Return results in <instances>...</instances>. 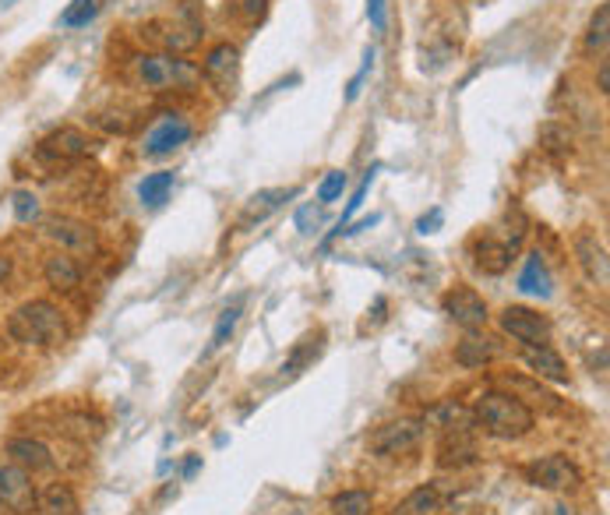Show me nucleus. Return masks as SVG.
Returning <instances> with one entry per match:
<instances>
[{
    "mask_svg": "<svg viewBox=\"0 0 610 515\" xmlns=\"http://www.w3.org/2000/svg\"><path fill=\"white\" fill-rule=\"evenodd\" d=\"M610 67H607V60H604V64H600V92H604V96H607L610 89Z\"/></svg>",
    "mask_w": 610,
    "mask_h": 515,
    "instance_id": "c03bdc74",
    "label": "nucleus"
},
{
    "mask_svg": "<svg viewBox=\"0 0 610 515\" xmlns=\"http://www.w3.org/2000/svg\"><path fill=\"white\" fill-rule=\"evenodd\" d=\"M473 424H477L487 438L519 442V438H526V434L537 427V413L522 399L491 389V392H484V396L477 399V406H473Z\"/></svg>",
    "mask_w": 610,
    "mask_h": 515,
    "instance_id": "f257e3e1",
    "label": "nucleus"
},
{
    "mask_svg": "<svg viewBox=\"0 0 610 515\" xmlns=\"http://www.w3.org/2000/svg\"><path fill=\"white\" fill-rule=\"evenodd\" d=\"M169 191H173V173L169 170L145 173V180L138 184V198H142V205H145V209H159V205H167Z\"/></svg>",
    "mask_w": 610,
    "mask_h": 515,
    "instance_id": "393cba45",
    "label": "nucleus"
},
{
    "mask_svg": "<svg viewBox=\"0 0 610 515\" xmlns=\"http://www.w3.org/2000/svg\"><path fill=\"white\" fill-rule=\"evenodd\" d=\"M438 512V491L434 487H417L402 505H395L391 515H431Z\"/></svg>",
    "mask_w": 610,
    "mask_h": 515,
    "instance_id": "c85d7f7f",
    "label": "nucleus"
},
{
    "mask_svg": "<svg viewBox=\"0 0 610 515\" xmlns=\"http://www.w3.org/2000/svg\"><path fill=\"white\" fill-rule=\"evenodd\" d=\"M385 311H389V300H385V296H374V307L367 311V314H374V318H367V322H371V329L385 322Z\"/></svg>",
    "mask_w": 610,
    "mask_h": 515,
    "instance_id": "a19ab883",
    "label": "nucleus"
},
{
    "mask_svg": "<svg viewBox=\"0 0 610 515\" xmlns=\"http://www.w3.org/2000/svg\"><path fill=\"white\" fill-rule=\"evenodd\" d=\"M501 385H508L515 399H522V396H529V399H533V402H540V406H544L547 413H561V409H564V402L557 399V396H551L547 389H540L537 382H529V378H501Z\"/></svg>",
    "mask_w": 610,
    "mask_h": 515,
    "instance_id": "a878e982",
    "label": "nucleus"
},
{
    "mask_svg": "<svg viewBox=\"0 0 610 515\" xmlns=\"http://www.w3.org/2000/svg\"><path fill=\"white\" fill-rule=\"evenodd\" d=\"M11 209H14V219L18 223H32L39 216V198L32 191H14L11 194Z\"/></svg>",
    "mask_w": 610,
    "mask_h": 515,
    "instance_id": "72a5a7b5",
    "label": "nucleus"
},
{
    "mask_svg": "<svg viewBox=\"0 0 610 515\" xmlns=\"http://www.w3.org/2000/svg\"><path fill=\"white\" fill-rule=\"evenodd\" d=\"M43 276H47V283L60 293H71L74 287H82V265H78V258L74 254H67V251H54L47 262H43Z\"/></svg>",
    "mask_w": 610,
    "mask_h": 515,
    "instance_id": "aec40b11",
    "label": "nucleus"
},
{
    "mask_svg": "<svg viewBox=\"0 0 610 515\" xmlns=\"http://www.w3.org/2000/svg\"><path fill=\"white\" fill-rule=\"evenodd\" d=\"M438 227H442V209H431V216H424L420 223H417V233H438Z\"/></svg>",
    "mask_w": 610,
    "mask_h": 515,
    "instance_id": "ea45409f",
    "label": "nucleus"
},
{
    "mask_svg": "<svg viewBox=\"0 0 610 515\" xmlns=\"http://www.w3.org/2000/svg\"><path fill=\"white\" fill-rule=\"evenodd\" d=\"M607 29H610V7L600 4L593 21H589V32H586V50L589 54H604L607 50Z\"/></svg>",
    "mask_w": 610,
    "mask_h": 515,
    "instance_id": "7c9ffc66",
    "label": "nucleus"
},
{
    "mask_svg": "<svg viewBox=\"0 0 610 515\" xmlns=\"http://www.w3.org/2000/svg\"><path fill=\"white\" fill-rule=\"evenodd\" d=\"M571 251H575V258H579V265H582L586 279H589L593 287L607 289L610 262H607V247H604V240H600L593 229H579V233H575V240H571Z\"/></svg>",
    "mask_w": 610,
    "mask_h": 515,
    "instance_id": "1a4fd4ad",
    "label": "nucleus"
},
{
    "mask_svg": "<svg viewBox=\"0 0 610 515\" xmlns=\"http://www.w3.org/2000/svg\"><path fill=\"white\" fill-rule=\"evenodd\" d=\"M7 336L21 346H39V349H56L67 343L71 329L60 314V307L50 300H29L7 318Z\"/></svg>",
    "mask_w": 610,
    "mask_h": 515,
    "instance_id": "f03ea898",
    "label": "nucleus"
},
{
    "mask_svg": "<svg viewBox=\"0 0 610 515\" xmlns=\"http://www.w3.org/2000/svg\"><path fill=\"white\" fill-rule=\"evenodd\" d=\"M149 32L167 47L173 50V57L176 54H187V50H194L198 47V39H202V25L191 18V11L184 7L173 21H156V25H149Z\"/></svg>",
    "mask_w": 610,
    "mask_h": 515,
    "instance_id": "ddd939ff",
    "label": "nucleus"
},
{
    "mask_svg": "<svg viewBox=\"0 0 610 515\" xmlns=\"http://www.w3.org/2000/svg\"><path fill=\"white\" fill-rule=\"evenodd\" d=\"M342 187H346V173L342 170H329L325 180L318 184V205H332L342 198Z\"/></svg>",
    "mask_w": 610,
    "mask_h": 515,
    "instance_id": "f704fd0d",
    "label": "nucleus"
},
{
    "mask_svg": "<svg viewBox=\"0 0 610 515\" xmlns=\"http://www.w3.org/2000/svg\"><path fill=\"white\" fill-rule=\"evenodd\" d=\"M540 142H544V149H547V152L561 156V152H568V149H571V131L551 120V124H544V127H540Z\"/></svg>",
    "mask_w": 610,
    "mask_h": 515,
    "instance_id": "473e14b6",
    "label": "nucleus"
},
{
    "mask_svg": "<svg viewBox=\"0 0 610 515\" xmlns=\"http://www.w3.org/2000/svg\"><path fill=\"white\" fill-rule=\"evenodd\" d=\"M374 173H378V167H371L367 176L360 180V187H357V191H353V198L346 202V209H342V216H339V223H335V233L329 236V240H335V236L342 233V227H349V219L360 212V205H364V198H367V191H371V184H374Z\"/></svg>",
    "mask_w": 610,
    "mask_h": 515,
    "instance_id": "2f4dec72",
    "label": "nucleus"
},
{
    "mask_svg": "<svg viewBox=\"0 0 610 515\" xmlns=\"http://www.w3.org/2000/svg\"><path fill=\"white\" fill-rule=\"evenodd\" d=\"M240 314H244V300H233L229 307H222L219 322H216V329H212V343H209V353H216L222 346L229 343V336L236 332V322H240Z\"/></svg>",
    "mask_w": 610,
    "mask_h": 515,
    "instance_id": "cd10ccee",
    "label": "nucleus"
},
{
    "mask_svg": "<svg viewBox=\"0 0 610 515\" xmlns=\"http://www.w3.org/2000/svg\"><path fill=\"white\" fill-rule=\"evenodd\" d=\"M202 74H205V82H209L219 96H233L236 85H240V50H236L233 43H216V47L205 54Z\"/></svg>",
    "mask_w": 610,
    "mask_h": 515,
    "instance_id": "6e6552de",
    "label": "nucleus"
},
{
    "mask_svg": "<svg viewBox=\"0 0 610 515\" xmlns=\"http://www.w3.org/2000/svg\"><path fill=\"white\" fill-rule=\"evenodd\" d=\"M32 505H36V491H32L29 473L18 469L14 462H11V466H0V509L29 512Z\"/></svg>",
    "mask_w": 610,
    "mask_h": 515,
    "instance_id": "2eb2a0df",
    "label": "nucleus"
},
{
    "mask_svg": "<svg viewBox=\"0 0 610 515\" xmlns=\"http://www.w3.org/2000/svg\"><path fill=\"white\" fill-rule=\"evenodd\" d=\"M501 346L494 339H487V336H466L459 349H455V360L462 364V367H484L487 360H494L498 356Z\"/></svg>",
    "mask_w": 610,
    "mask_h": 515,
    "instance_id": "b1692460",
    "label": "nucleus"
},
{
    "mask_svg": "<svg viewBox=\"0 0 610 515\" xmlns=\"http://www.w3.org/2000/svg\"><path fill=\"white\" fill-rule=\"evenodd\" d=\"M198 466H202V456H191L184 462V480H191L194 473H198Z\"/></svg>",
    "mask_w": 610,
    "mask_h": 515,
    "instance_id": "37998d69",
    "label": "nucleus"
},
{
    "mask_svg": "<svg viewBox=\"0 0 610 515\" xmlns=\"http://www.w3.org/2000/svg\"><path fill=\"white\" fill-rule=\"evenodd\" d=\"M526 480L540 491H575L582 484V473L568 456H544L526 466Z\"/></svg>",
    "mask_w": 610,
    "mask_h": 515,
    "instance_id": "0eeeda50",
    "label": "nucleus"
},
{
    "mask_svg": "<svg viewBox=\"0 0 610 515\" xmlns=\"http://www.w3.org/2000/svg\"><path fill=\"white\" fill-rule=\"evenodd\" d=\"M293 223H296L300 233H318V227L325 223V205H300Z\"/></svg>",
    "mask_w": 610,
    "mask_h": 515,
    "instance_id": "c9c22d12",
    "label": "nucleus"
},
{
    "mask_svg": "<svg viewBox=\"0 0 610 515\" xmlns=\"http://www.w3.org/2000/svg\"><path fill=\"white\" fill-rule=\"evenodd\" d=\"M36 515H82V502L71 484H50L36 498Z\"/></svg>",
    "mask_w": 610,
    "mask_h": 515,
    "instance_id": "4be33fe9",
    "label": "nucleus"
},
{
    "mask_svg": "<svg viewBox=\"0 0 610 515\" xmlns=\"http://www.w3.org/2000/svg\"><path fill=\"white\" fill-rule=\"evenodd\" d=\"M515 247L519 244H511V240H498V236H480L477 244H473V262H477V269L480 272H487V276H501L508 265H511V254H515Z\"/></svg>",
    "mask_w": 610,
    "mask_h": 515,
    "instance_id": "a211bd4d",
    "label": "nucleus"
},
{
    "mask_svg": "<svg viewBox=\"0 0 610 515\" xmlns=\"http://www.w3.org/2000/svg\"><path fill=\"white\" fill-rule=\"evenodd\" d=\"M96 14H99V0H71V4L60 11V25H64V29H82V25H89Z\"/></svg>",
    "mask_w": 610,
    "mask_h": 515,
    "instance_id": "c756f323",
    "label": "nucleus"
},
{
    "mask_svg": "<svg viewBox=\"0 0 610 515\" xmlns=\"http://www.w3.org/2000/svg\"><path fill=\"white\" fill-rule=\"evenodd\" d=\"M442 311L455 325H462L466 332H473V329H480V325L487 322V300L469 287L448 289L442 296Z\"/></svg>",
    "mask_w": 610,
    "mask_h": 515,
    "instance_id": "9b49d317",
    "label": "nucleus"
},
{
    "mask_svg": "<svg viewBox=\"0 0 610 515\" xmlns=\"http://www.w3.org/2000/svg\"><path fill=\"white\" fill-rule=\"evenodd\" d=\"M191 134H194V127H191V120H184V116L176 114H167L149 134H145V145H142V152L149 156V159H163L169 152H176L180 145H187L191 142Z\"/></svg>",
    "mask_w": 610,
    "mask_h": 515,
    "instance_id": "9d476101",
    "label": "nucleus"
},
{
    "mask_svg": "<svg viewBox=\"0 0 610 515\" xmlns=\"http://www.w3.org/2000/svg\"><path fill=\"white\" fill-rule=\"evenodd\" d=\"M4 452H7V459H11L18 469H25V473H47V469H54V462H56L54 452H50L39 438H29V434L7 438Z\"/></svg>",
    "mask_w": 610,
    "mask_h": 515,
    "instance_id": "dca6fc26",
    "label": "nucleus"
},
{
    "mask_svg": "<svg viewBox=\"0 0 610 515\" xmlns=\"http://www.w3.org/2000/svg\"><path fill=\"white\" fill-rule=\"evenodd\" d=\"M43 233L60 244V251H67V254H96L99 251V236H96V229L89 227L85 219H74V216H50L47 223H43Z\"/></svg>",
    "mask_w": 610,
    "mask_h": 515,
    "instance_id": "39448f33",
    "label": "nucleus"
},
{
    "mask_svg": "<svg viewBox=\"0 0 610 515\" xmlns=\"http://www.w3.org/2000/svg\"><path fill=\"white\" fill-rule=\"evenodd\" d=\"M519 293H526V296H540V300H547L551 293H554V279H551V269H547V262H544V254L540 251H533L529 258H526V265H522V272H519Z\"/></svg>",
    "mask_w": 610,
    "mask_h": 515,
    "instance_id": "6ab92c4d",
    "label": "nucleus"
},
{
    "mask_svg": "<svg viewBox=\"0 0 610 515\" xmlns=\"http://www.w3.org/2000/svg\"><path fill=\"white\" fill-rule=\"evenodd\" d=\"M138 78L152 92H167V89H191L198 82V71L184 57H173V54H142L138 57Z\"/></svg>",
    "mask_w": 610,
    "mask_h": 515,
    "instance_id": "7ed1b4c3",
    "label": "nucleus"
},
{
    "mask_svg": "<svg viewBox=\"0 0 610 515\" xmlns=\"http://www.w3.org/2000/svg\"><path fill=\"white\" fill-rule=\"evenodd\" d=\"M11 272H14V265H11V258L7 254H0V287L11 279Z\"/></svg>",
    "mask_w": 610,
    "mask_h": 515,
    "instance_id": "79ce46f5",
    "label": "nucleus"
},
{
    "mask_svg": "<svg viewBox=\"0 0 610 515\" xmlns=\"http://www.w3.org/2000/svg\"><path fill=\"white\" fill-rule=\"evenodd\" d=\"M498 325L504 336H511L515 343L522 346H547L551 343V318L533 311V307H522V304H511L498 314Z\"/></svg>",
    "mask_w": 610,
    "mask_h": 515,
    "instance_id": "20e7f679",
    "label": "nucleus"
},
{
    "mask_svg": "<svg viewBox=\"0 0 610 515\" xmlns=\"http://www.w3.org/2000/svg\"><path fill=\"white\" fill-rule=\"evenodd\" d=\"M522 364L533 371V378L540 382H554V385H568V367L561 360V353L551 346H522Z\"/></svg>",
    "mask_w": 610,
    "mask_h": 515,
    "instance_id": "f3484780",
    "label": "nucleus"
},
{
    "mask_svg": "<svg viewBox=\"0 0 610 515\" xmlns=\"http://www.w3.org/2000/svg\"><path fill=\"white\" fill-rule=\"evenodd\" d=\"M374 57H378V50L374 47H367L364 50V64H360V71L353 74V82L346 85V103H357V96H360V89H364V82H367V74H371V67H374Z\"/></svg>",
    "mask_w": 610,
    "mask_h": 515,
    "instance_id": "e433bc0d",
    "label": "nucleus"
},
{
    "mask_svg": "<svg viewBox=\"0 0 610 515\" xmlns=\"http://www.w3.org/2000/svg\"><path fill=\"white\" fill-rule=\"evenodd\" d=\"M424 438V424L420 420H391L382 424L371 438H367V449L374 456H409Z\"/></svg>",
    "mask_w": 610,
    "mask_h": 515,
    "instance_id": "423d86ee",
    "label": "nucleus"
},
{
    "mask_svg": "<svg viewBox=\"0 0 610 515\" xmlns=\"http://www.w3.org/2000/svg\"><path fill=\"white\" fill-rule=\"evenodd\" d=\"M367 21L378 32H385V0H367Z\"/></svg>",
    "mask_w": 610,
    "mask_h": 515,
    "instance_id": "58836bf2",
    "label": "nucleus"
},
{
    "mask_svg": "<svg viewBox=\"0 0 610 515\" xmlns=\"http://www.w3.org/2000/svg\"><path fill=\"white\" fill-rule=\"evenodd\" d=\"M371 512H374L371 491H342V494H335L332 505H329V515H371Z\"/></svg>",
    "mask_w": 610,
    "mask_h": 515,
    "instance_id": "bb28decb",
    "label": "nucleus"
},
{
    "mask_svg": "<svg viewBox=\"0 0 610 515\" xmlns=\"http://www.w3.org/2000/svg\"><path fill=\"white\" fill-rule=\"evenodd\" d=\"M89 152H92V138L85 131H78V127H60L54 134H47L39 142V149H36V156L47 159V163H74V159H82Z\"/></svg>",
    "mask_w": 610,
    "mask_h": 515,
    "instance_id": "f8f14e48",
    "label": "nucleus"
},
{
    "mask_svg": "<svg viewBox=\"0 0 610 515\" xmlns=\"http://www.w3.org/2000/svg\"><path fill=\"white\" fill-rule=\"evenodd\" d=\"M11 4H14V0H0V7H11Z\"/></svg>",
    "mask_w": 610,
    "mask_h": 515,
    "instance_id": "a18cd8bd",
    "label": "nucleus"
},
{
    "mask_svg": "<svg viewBox=\"0 0 610 515\" xmlns=\"http://www.w3.org/2000/svg\"><path fill=\"white\" fill-rule=\"evenodd\" d=\"M322 349H325V332H311V336H304L300 343L293 346V353L286 356V364L279 367V371H282V378H296L300 371H307V367L322 356Z\"/></svg>",
    "mask_w": 610,
    "mask_h": 515,
    "instance_id": "5701e85b",
    "label": "nucleus"
},
{
    "mask_svg": "<svg viewBox=\"0 0 610 515\" xmlns=\"http://www.w3.org/2000/svg\"><path fill=\"white\" fill-rule=\"evenodd\" d=\"M442 462L444 469H459V466H469V462H477V445H473V438L466 434V427L459 424V427H448L444 431V442H442Z\"/></svg>",
    "mask_w": 610,
    "mask_h": 515,
    "instance_id": "412c9836",
    "label": "nucleus"
},
{
    "mask_svg": "<svg viewBox=\"0 0 610 515\" xmlns=\"http://www.w3.org/2000/svg\"><path fill=\"white\" fill-rule=\"evenodd\" d=\"M233 4H236L240 18H244L247 25L262 21V18H265V11H269V0H233Z\"/></svg>",
    "mask_w": 610,
    "mask_h": 515,
    "instance_id": "4c0bfd02",
    "label": "nucleus"
},
{
    "mask_svg": "<svg viewBox=\"0 0 610 515\" xmlns=\"http://www.w3.org/2000/svg\"><path fill=\"white\" fill-rule=\"evenodd\" d=\"M289 198H296V191H293V187H265V191H254V194L244 202L236 227L251 229V227H258V223H265V219H269L272 212H279Z\"/></svg>",
    "mask_w": 610,
    "mask_h": 515,
    "instance_id": "4468645a",
    "label": "nucleus"
}]
</instances>
